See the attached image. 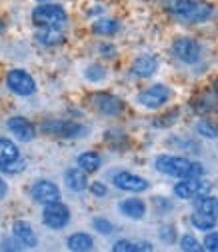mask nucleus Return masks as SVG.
Returning <instances> with one entry per match:
<instances>
[{
    "label": "nucleus",
    "instance_id": "obj_1",
    "mask_svg": "<svg viewBox=\"0 0 218 252\" xmlns=\"http://www.w3.org/2000/svg\"><path fill=\"white\" fill-rule=\"evenodd\" d=\"M154 168H156V172L172 178H200L206 174L202 162H194L186 158V156H174V154H158L154 158Z\"/></svg>",
    "mask_w": 218,
    "mask_h": 252
},
{
    "label": "nucleus",
    "instance_id": "obj_2",
    "mask_svg": "<svg viewBox=\"0 0 218 252\" xmlns=\"http://www.w3.org/2000/svg\"><path fill=\"white\" fill-rule=\"evenodd\" d=\"M168 12L184 22L190 24H202L208 22L214 16V6L206 0H170L166 4Z\"/></svg>",
    "mask_w": 218,
    "mask_h": 252
},
{
    "label": "nucleus",
    "instance_id": "obj_3",
    "mask_svg": "<svg viewBox=\"0 0 218 252\" xmlns=\"http://www.w3.org/2000/svg\"><path fill=\"white\" fill-rule=\"evenodd\" d=\"M32 22L38 28H64L68 24V12L60 4L42 2L32 10Z\"/></svg>",
    "mask_w": 218,
    "mask_h": 252
},
{
    "label": "nucleus",
    "instance_id": "obj_4",
    "mask_svg": "<svg viewBox=\"0 0 218 252\" xmlns=\"http://www.w3.org/2000/svg\"><path fill=\"white\" fill-rule=\"evenodd\" d=\"M40 130L48 136H58V138H82L86 136L88 128L80 122L74 120H58V118H48L40 124Z\"/></svg>",
    "mask_w": 218,
    "mask_h": 252
},
{
    "label": "nucleus",
    "instance_id": "obj_5",
    "mask_svg": "<svg viewBox=\"0 0 218 252\" xmlns=\"http://www.w3.org/2000/svg\"><path fill=\"white\" fill-rule=\"evenodd\" d=\"M170 98H172V88L158 82V84H152V86L140 90L136 94V104L146 110H158V108L166 106Z\"/></svg>",
    "mask_w": 218,
    "mask_h": 252
},
{
    "label": "nucleus",
    "instance_id": "obj_6",
    "mask_svg": "<svg viewBox=\"0 0 218 252\" xmlns=\"http://www.w3.org/2000/svg\"><path fill=\"white\" fill-rule=\"evenodd\" d=\"M6 86H8V90L12 94H16V96H22V98L32 96V94L36 92V88H38L34 76L30 74L28 70H24V68H12V70H8V74H6Z\"/></svg>",
    "mask_w": 218,
    "mask_h": 252
},
{
    "label": "nucleus",
    "instance_id": "obj_7",
    "mask_svg": "<svg viewBox=\"0 0 218 252\" xmlns=\"http://www.w3.org/2000/svg\"><path fill=\"white\" fill-rule=\"evenodd\" d=\"M172 54L182 64L192 66L196 62H200V58H202V46L198 40H194L190 36H178L172 42Z\"/></svg>",
    "mask_w": 218,
    "mask_h": 252
},
{
    "label": "nucleus",
    "instance_id": "obj_8",
    "mask_svg": "<svg viewBox=\"0 0 218 252\" xmlns=\"http://www.w3.org/2000/svg\"><path fill=\"white\" fill-rule=\"evenodd\" d=\"M70 208L66 204H62L60 200L56 202H48L44 204V210H42V222L46 228L50 230H62L70 224Z\"/></svg>",
    "mask_w": 218,
    "mask_h": 252
},
{
    "label": "nucleus",
    "instance_id": "obj_9",
    "mask_svg": "<svg viewBox=\"0 0 218 252\" xmlns=\"http://www.w3.org/2000/svg\"><path fill=\"white\" fill-rule=\"evenodd\" d=\"M210 188H212V184L204 176H200V178H180V182L174 184L172 192L180 200H194L196 196L206 194Z\"/></svg>",
    "mask_w": 218,
    "mask_h": 252
},
{
    "label": "nucleus",
    "instance_id": "obj_10",
    "mask_svg": "<svg viewBox=\"0 0 218 252\" xmlns=\"http://www.w3.org/2000/svg\"><path fill=\"white\" fill-rule=\"evenodd\" d=\"M112 184L118 188V190L130 192V194H142L150 188V182L144 176H138L134 172L128 170H118L112 174Z\"/></svg>",
    "mask_w": 218,
    "mask_h": 252
},
{
    "label": "nucleus",
    "instance_id": "obj_11",
    "mask_svg": "<svg viewBox=\"0 0 218 252\" xmlns=\"http://www.w3.org/2000/svg\"><path fill=\"white\" fill-rule=\"evenodd\" d=\"M30 198L38 204H48V202H56L60 200V188L46 178L36 180L32 186H30Z\"/></svg>",
    "mask_w": 218,
    "mask_h": 252
},
{
    "label": "nucleus",
    "instance_id": "obj_12",
    "mask_svg": "<svg viewBox=\"0 0 218 252\" xmlns=\"http://www.w3.org/2000/svg\"><path fill=\"white\" fill-rule=\"evenodd\" d=\"M6 128L20 142H32L36 138V126L24 116H10L6 120Z\"/></svg>",
    "mask_w": 218,
    "mask_h": 252
},
{
    "label": "nucleus",
    "instance_id": "obj_13",
    "mask_svg": "<svg viewBox=\"0 0 218 252\" xmlns=\"http://www.w3.org/2000/svg\"><path fill=\"white\" fill-rule=\"evenodd\" d=\"M92 106L104 116H118L124 110L122 100L110 92H96L94 96H92Z\"/></svg>",
    "mask_w": 218,
    "mask_h": 252
},
{
    "label": "nucleus",
    "instance_id": "obj_14",
    "mask_svg": "<svg viewBox=\"0 0 218 252\" xmlns=\"http://www.w3.org/2000/svg\"><path fill=\"white\" fill-rule=\"evenodd\" d=\"M158 66H160V62L154 54H140V56L134 58L130 72L138 78H150V76H154L158 72Z\"/></svg>",
    "mask_w": 218,
    "mask_h": 252
},
{
    "label": "nucleus",
    "instance_id": "obj_15",
    "mask_svg": "<svg viewBox=\"0 0 218 252\" xmlns=\"http://www.w3.org/2000/svg\"><path fill=\"white\" fill-rule=\"evenodd\" d=\"M12 236L22 248H36L38 246V236L26 220H16L12 224Z\"/></svg>",
    "mask_w": 218,
    "mask_h": 252
},
{
    "label": "nucleus",
    "instance_id": "obj_16",
    "mask_svg": "<svg viewBox=\"0 0 218 252\" xmlns=\"http://www.w3.org/2000/svg\"><path fill=\"white\" fill-rule=\"evenodd\" d=\"M118 212L130 220H142L146 216V202L142 198H124L118 204Z\"/></svg>",
    "mask_w": 218,
    "mask_h": 252
},
{
    "label": "nucleus",
    "instance_id": "obj_17",
    "mask_svg": "<svg viewBox=\"0 0 218 252\" xmlns=\"http://www.w3.org/2000/svg\"><path fill=\"white\" fill-rule=\"evenodd\" d=\"M64 182L68 186V190L72 192H84L88 188V172H84L78 166H72L64 172Z\"/></svg>",
    "mask_w": 218,
    "mask_h": 252
},
{
    "label": "nucleus",
    "instance_id": "obj_18",
    "mask_svg": "<svg viewBox=\"0 0 218 252\" xmlns=\"http://www.w3.org/2000/svg\"><path fill=\"white\" fill-rule=\"evenodd\" d=\"M16 160H20V150L16 142L10 138H0V170L14 164Z\"/></svg>",
    "mask_w": 218,
    "mask_h": 252
},
{
    "label": "nucleus",
    "instance_id": "obj_19",
    "mask_svg": "<svg viewBox=\"0 0 218 252\" xmlns=\"http://www.w3.org/2000/svg\"><path fill=\"white\" fill-rule=\"evenodd\" d=\"M76 166L82 168L84 172L92 174V172H98L102 166V156L96 150H84L82 154H78L76 158Z\"/></svg>",
    "mask_w": 218,
    "mask_h": 252
},
{
    "label": "nucleus",
    "instance_id": "obj_20",
    "mask_svg": "<svg viewBox=\"0 0 218 252\" xmlns=\"http://www.w3.org/2000/svg\"><path fill=\"white\" fill-rule=\"evenodd\" d=\"M34 38L40 46L52 48V46H58L64 42V32H62V28H40L34 34Z\"/></svg>",
    "mask_w": 218,
    "mask_h": 252
},
{
    "label": "nucleus",
    "instance_id": "obj_21",
    "mask_svg": "<svg viewBox=\"0 0 218 252\" xmlns=\"http://www.w3.org/2000/svg\"><path fill=\"white\" fill-rule=\"evenodd\" d=\"M66 246L72 252H88V250L94 248V238H92L90 234H86V232H74V234L68 236Z\"/></svg>",
    "mask_w": 218,
    "mask_h": 252
},
{
    "label": "nucleus",
    "instance_id": "obj_22",
    "mask_svg": "<svg viewBox=\"0 0 218 252\" xmlns=\"http://www.w3.org/2000/svg\"><path fill=\"white\" fill-rule=\"evenodd\" d=\"M216 222L218 218L212 216V214H206V212H200V210H194L190 214V224L194 230H200V232H208V230H214L216 228Z\"/></svg>",
    "mask_w": 218,
    "mask_h": 252
},
{
    "label": "nucleus",
    "instance_id": "obj_23",
    "mask_svg": "<svg viewBox=\"0 0 218 252\" xmlns=\"http://www.w3.org/2000/svg\"><path fill=\"white\" fill-rule=\"evenodd\" d=\"M120 30V22L116 18H98L92 22V32L96 36H114Z\"/></svg>",
    "mask_w": 218,
    "mask_h": 252
},
{
    "label": "nucleus",
    "instance_id": "obj_24",
    "mask_svg": "<svg viewBox=\"0 0 218 252\" xmlns=\"http://www.w3.org/2000/svg\"><path fill=\"white\" fill-rule=\"evenodd\" d=\"M192 202H194V210H200V212H206V214H212L218 218V198H214L206 192V194L196 196Z\"/></svg>",
    "mask_w": 218,
    "mask_h": 252
},
{
    "label": "nucleus",
    "instance_id": "obj_25",
    "mask_svg": "<svg viewBox=\"0 0 218 252\" xmlns=\"http://www.w3.org/2000/svg\"><path fill=\"white\" fill-rule=\"evenodd\" d=\"M196 132H198V136H202L206 140H216L218 138V124L210 118H200L196 122Z\"/></svg>",
    "mask_w": 218,
    "mask_h": 252
},
{
    "label": "nucleus",
    "instance_id": "obj_26",
    "mask_svg": "<svg viewBox=\"0 0 218 252\" xmlns=\"http://www.w3.org/2000/svg\"><path fill=\"white\" fill-rule=\"evenodd\" d=\"M176 242H178L180 250H184V252H200V250H202V246H200L198 238H196V236H192V234H182Z\"/></svg>",
    "mask_w": 218,
    "mask_h": 252
},
{
    "label": "nucleus",
    "instance_id": "obj_27",
    "mask_svg": "<svg viewBox=\"0 0 218 252\" xmlns=\"http://www.w3.org/2000/svg\"><path fill=\"white\" fill-rule=\"evenodd\" d=\"M84 78L88 82H102L106 78V68L100 64H88L84 70Z\"/></svg>",
    "mask_w": 218,
    "mask_h": 252
},
{
    "label": "nucleus",
    "instance_id": "obj_28",
    "mask_svg": "<svg viewBox=\"0 0 218 252\" xmlns=\"http://www.w3.org/2000/svg\"><path fill=\"white\" fill-rule=\"evenodd\" d=\"M92 228H94L98 234H104V236H108V234H112V232H114V224L110 222L108 218H104V216H96V218H92Z\"/></svg>",
    "mask_w": 218,
    "mask_h": 252
},
{
    "label": "nucleus",
    "instance_id": "obj_29",
    "mask_svg": "<svg viewBox=\"0 0 218 252\" xmlns=\"http://www.w3.org/2000/svg\"><path fill=\"white\" fill-rule=\"evenodd\" d=\"M218 98L214 96V98H206V96H202L200 100H196L192 106H194V110L196 112H202V114H206V112H212V110H216L218 108V102H216Z\"/></svg>",
    "mask_w": 218,
    "mask_h": 252
},
{
    "label": "nucleus",
    "instance_id": "obj_30",
    "mask_svg": "<svg viewBox=\"0 0 218 252\" xmlns=\"http://www.w3.org/2000/svg\"><path fill=\"white\" fill-rule=\"evenodd\" d=\"M158 238L164 242V244H174L178 240V234H176V228L172 224H166V226H160L158 230Z\"/></svg>",
    "mask_w": 218,
    "mask_h": 252
},
{
    "label": "nucleus",
    "instance_id": "obj_31",
    "mask_svg": "<svg viewBox=\"0 0 218 252\" xmlns=\"http://www.w3.org/2000/svg\"><path fill=\"white\" fill-rule=\"evenodd\" d=\"M202 250H208V252H218V232H210L204 236L202 240Z\"/></svg>",
    "mask_w": 218,
    "mask_h": 252
},
{
    "label": "nucleus",
    "instance_id": "obj_32",
    "mask_svg": "<svg viewBox=\"0 0 218 252\" xmlns=\"http://www.w3.org/2000/svg\"><path fill=\"white\" fill-rule=\"evenodd\" d=\"M88 190H90V194H92V196H96V198H104V196L108 194V188H106V184H104V182H100V180L90 182Z\"/></svg>",
    "mask_w": 218,
    "mask_h": 252
},
{
    "label": "nucleus",
    "instance_id": "obj_33",
    "mask_svg": "<svg viewBox=\"0 0 218 252\" xmlns=\"http://www.w3.org/2000/svg\"><path fill=\"white\" fill-rule=\"evenodd\" d=\"M112 252H136V246H134L132 240L122 238V240H116L112 244Z\"/></svg>",
    "mask_w": 218,
    "mask_h": 252
},
{
    "label": "nucleus",
    "instance_id": "obj_34",
    "mask_svg": "<svg viewBox=\"0 0 218 252\" xmlns=\"http://www.w3.org/2000/svg\"><path fill=\"white\" fill-rule=\"evenodd\" d=\"M176 116H178V110H172V112L160 116L162 120H154V126H156V128H164V126H170V124H174Z\"/></svg>",
    "mask_w": 218,
    "mask_h": 252
},
{
    "label": "nucleus",
    "instance_id": "obj_35",
    "mask_svg": "<svg viewBox=\"0 0 218 252\" xmlns=\"http://www.w3.org/2000/svg\"><path fill=\"white\" fill-rule=\"evenodd\" d=\"M98 50H100V54H102L104 58H114V56H116V46H114V44L102 42V44L98 46Z\"/></svg>",
    "mask_w": 218,
    "mask_h": 252
},
{
    "label": "nucleus",
    "instance_id": "obj_36",
    "mask_svg": "<svg viewBox=\"0 0 218 252\" xmlns=\"http://www.w3.org/2000/svg\"><path fill=\"white\" fill-rule=\"evenodd\" d=\"M8 192H10V186H8V182L0 176V200H4L6 196H8Z\"/></svg>",
    "mask_w": 218,
    "mask_h": 252
},
{
    "label": "nucleus",
    "instance_id": "obj_37",
    "mask_svg": "<svg viewBox=\"0 0 218 252\" xmlns=\"http://www.w3.org/2000/svg\"><path fill=\"white\" fill-rule=\"evenodd\" d=\"M134 246H136V252H150V250H154V246H152V242H146V240H140V242H134Z\"/></svg>",
    "mask_w": 218,
    "mask_h": 252
},
{
    "label": "nucleus",
    "instance_id": "obj_38",
    "mask_svg": "<svg viewBox=\"0 0 218 252\" xmlns=\"http://www.w3.org/2000/svg\"><path fill=\"white\" fill-rule=\"evenodd\" d=\"M0 248H2V250H20L22 246L18 242H12V240H2V242H0Z\"/></svg>",
    "mask_w": 218,
    "mask_h": 252
},
{
    "label": "nucleus",
    "instance_id": "obj_39",
    "mask_svg": "<svg viewBox=\"0 0 218 252\" xmlns=\"http://www.w3.org/2000/svg\"><path fill=\"white\" fill-rule=\"evenodd\" d=\"M212 92H214V96L218 98V78H216V80L212 82Z\"/></svg>",
    "mask_w": 218,
    "mask_h": 252
},
{
    "label": "nucleus",
    "instance_id": "obj_40",
    "mask_svg": "<svg viewBox=\"0 0 218 252\" xmlns=\"http://www.w3.org/2000/svg\"><path fill=\"white\" fill-rule=\"evenodd\" d=\"M6 30V22H4V18H0V34H2Z\"/></svg>",
    "mask_w": 218,
    "mask_h": 252
},
{
    "label": "nucleus",
    "instance_id": "obj_41",
    "mask_svg": "<svg viewBox=\"0 0 218 252\" xmlns=\"http://www.w3.org/2000/svg\"><path fill=\"white\" fill-rule=\"evenodd\" d=\"M42 2H48V0H42Z\"/></svg>",
    "mask_w": 218,
    "mask_h": 252
}]
</instances>
